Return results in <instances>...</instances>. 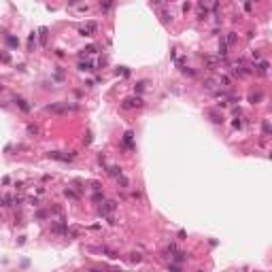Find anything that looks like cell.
Here are the masks:
<instances>
[{"instance_id": "30bf717a", "label": "cell", "mask_w": 272, "mask_h": 272, "mask_svg": "<svg viewBox=\"0 0 272 272\" xmlns=\"http://www.w3.org/2000/svg\"><path fill=\"white\" fill-rule=\"evenodd\" d=\"M109 174L115 176V179H119V176H121V168H119V166H111V168H109Z\"/></svg>"}, {"instance_id": "6da1fadb", "label": "cell", "mask_w": 272, "mask_h": 272, "mask_svg": "<svg viewBox=\"0 0 272 272\" xmlns=\"http://www.w3.org/2000/svg\"><path fill=\"white\" fill-rule=\"evenodd\" d=\"M115 208H117V202H115V200H107V202L98 208V215H100V217H109V215L115 213Z\"/></svg>"}, {"instance_id": "4316f807", "label": "cell", "mask_w": 272, "mask_h": 272, "mask_svg": "<svg viewBox=\"0 0 272 272\" xmlns=\"http://www.w3.org/2000/svg\"><path fill=\"white\" fill-rule=\"evenodd\" d=\"M211 117H213V121H215V123H221V121H223V119H221V117H219V115H215V113H213V115H211Z\"/></svg>"}, {"instance_id": "f1b7e54d", "label": "cell", "mask_w": 272, "mask_h": 272, "mask_svg": "<svg viewBox=\"0 0 272 272\" xmlns=\"http://www.w3.org/2000/svg\"><path fill=\"white\" fill-rule=\"evenodd\" d=\"M100 200H102V194L96 192V194H94V202H100Z\"/></svg>"}, {"instance_id": "4dcf8cb0", "label": "cell", "mask_w": 272, "mask_h": 272, "mask_svg": "<svg viewBox=\"0 0 272 272\" xmlns=\"http://www.w3.org/2000/svg\"><path fill=\"white\" fill-rule=\"evenodd\" d=\"M100 7H102L104 11H111V7H113V5H111V2H107V5H100Z\"/></svg>"}, {"instance_id": "d4e9b609", "label": "cell", "mask_w": 272, "mask_h": 272, "mask_svg": "<svg viewBox=\"0 0 272 272\" xmlns=\"http://www.w3.org/2000/svg\"><path fill=\"white\" fill-rule=\"evenodd\" d=\"M28 132H30V134H34V136H36V134H38V128H36V126H28Z\"/></svg>"}, {"instance_id": "44dd1931", "label": "cell", "mask_w": 272, "mask_h": 272, "mask_svg": "<svg viewBox=\"0 0 272 272\" xmlns=\"http://www.w3.org/2000/svg\"><path fill=\"white\" fill-rule=\"evenodd\" d=\"M34 43H36V34H30V38H28V49H32Z\"/></svg>"}, {"instance_id": "f546056e", "label": "cell", "mask_w": 272, "mask_h": 272, "mask_svg": "<svg viewBox=\"0 0 272 272\" xmlns=\"http://www.w3.org/2000/svg\"><path fill=\"white\" fill-rule=\"evenodd\" d=\"M259 98H261V96H259V94H253V96H251V102H253V104H255V102H257V100H259Z\"/></svg>"}, {"instance_id": "7c38bea8", "label": "cell", "mask_w": 272, "mask_h": 272, "mask_svg": "<svg viewBox=\"0 0 272 272\" xmlns=\"http://www.w3.org/2000/svg\"><path fill=\"white\" fill-rule=\"evenodd\" d=\"M172 259H174V261H179V264H181V261H185V253H183V251H174V253H172Z\"/></svg>"}, {"instance_id": "ac0fdd59", "label": "cell", "mask_w": 272, "mask_h": 272, "mask_svg": "<svg viewBox=\"0 0 272 272\" xmlns=\"http://www.w3.org/2000/svg\"><path fill=\"white\" fill-rule=\"evenodd\" d=\"M41 43H47V28H41Z\"/></svg>"}, {"instance_id": "7402d4cb", "label": "cell", "mask_w": 272, "mask_h": 272, "mask_svg": "<svg viewBox=\"0 0 272 272\" xmlns=\"http://www.w3.org/2000/svg\"><path fill=\"white\" fill-rule=\"evenodd\" d=\"M130 259H132L134 264H138V261H143V255H140V253H132V257H130Z\"/></svg>"}, {"instance_id": "8992f818", "label": "cell", "mask_w": 272, "mask_h": 272, "mask_svg": "<svg viewBox=\"0 0 272 272\" xmlns=\"http://www.w3.org/2000/svg\"><path fill=\"white\" fill-rule=\"evenodd\" d=\"M53 232H57V234H66V232H68V228H66V223L60 219L57 223H53Z\"/></svg>"}, {"instance_id": "ffe728a7", "label": "cell", "mask_w": 272, "mask_h": 272, "mask_svg": "<svg viewBox=\"0 0 272 272\" xmlns=\"http://www.w3.org/2000/svg\"><path fill=\"white\" fill-rule=\"evenodd\" d=\"M7 43H9L11 47H17V45H19V41H17L15 36H9V38H7Z\"/></svg>"}, {"instance_id": "484cf974", "label": "cell", "mask_w": 272, "mask_h": 272, "mask_svg": "<svg viewBox=\"0 0 272 272\" xmlns=\"http://www.w3.org/2000/svg\"><path fill=\"white\" fill-rule=\"evenodd\" d=\"M119 183H121V185H123V187H128V179H126V176H123V174H121V176H119Z\"/></svg>"}, {"instance_id": "e0dca14e", "label": "cell", "mask_w": 272, "mask_h": 272, "mask_svg": "<svg viewBox=\"0 0 272 272\" xmlns=\"http://www.w3.org/2000/svg\"><path fill=\"white\" fill-rule=\"evenodd\" d=\"M206 66H208V70H215V66H217V60H215V57H206Z\"/></svg>"}, {"instance_id": "3957f363", "label": "cell", "mask_w": 272, "mask_h": 272, "mask_svg": "<svg viewBox=\"0 0 272 272\" xmlns=\"http://www.w3.org/2000/svg\"><path fill=\"white\" fill-rule=\"evenodd\" d=\"M96 30H98L96 21H87V24L79 30V34H81V36H94V34H96Z\"/></svg>"}, {"instance_id": "ba28073f", "label": "cell", "mask_w": 272, "mask_h": 272, "mask_svg": "<svg viewBox=\"0 0 272 272\" xmlns=\"http://www.w3.org/2000/svg\"><path fill=\"white\" fill-rule=\"evenodd\" d=\"M132 138H134V134H132V132L128 130V132L123 134V143L128 145V149H134V143H132Z\"/></svg>"}, {"instance_id": "7a4b0ae2", "label": "cell", "mask_w": 272, "mask_h": 272, "mask_svg": "<svg viewBox=\"0 0 272 272\" xmlns=\"http://www.w3.org/2000/svg\"><path fill=\"white\" fill-rule=\"evenodd\" d=\"M121 107H123L126 111H130V109H140V107H143V98H138V96H132V98H126Z\"/></svg>"}, {"instance_id": "8fae6325", "label": "cell", "mask_w": 272, "mask_h": 272, "mask_svg": "<svg viewBox=\"0 0 272 272\" xmlns=\"http://www.w3.org/2000/svg\"><path fill=\"white\" fill-rule=\"evenodd\" d=\"M102 253H104L109 259H117V257H119V255H117V251H113V249H107V247L102 249Z\"/></svg>"}, {"instance_id": "603a6c76", "label": "cell", "mask_w": 272, "mask_h": 272, "mask_svg": "<svg viewBox=\"0 0 272 272\" xmlns=\"http://www.w3.org/2000/svg\"><path fill=\"white\" fill-rule=\"evenodd\" d=\"M96 51H98V47H96V45H89L87 49H83V53H96Z\"/></svg>"}, {"instance_id": "cb8c5ba5", "label": "cell", "mask_w": 272, "mask_h": 272, "mask_svg": "<svg viewBox=\"0 0 272 272\" xmlns=\"http://www.w3.org/2000/svg\"><path fill=\"white\" fill-rule=\"evenodd\" d=\"M64 194H66V196H68V198H72V200H77V198H79V196H77V194H74V192H72V189H66V192H64Z\"/></svg>"}, {"instance_id": "4fadbf2b", "label": "cell", "mask_w": 272, "mask_h": 272, "mask_svg": "<svg viewBox=\"0 0 272 272\" xmlns=\"http://www.w3.org/2000/svg\"><path fill=\"white\" fill-rule=\"evenodd\" d=\"M228 55V45H225V41H221V45H219V57L223 60Z\"/></svg>"}, {"instance_id": "d6986e66", "label": "cell", "mask_w": 272, "mask_h": 272, "mask_svg": "<svg viewBox=\"0 0 272 272\" xmlns=\"http://www.w3.org/2000/svg\"><path fill=\"white\" fill-rule=\"evenodd\" d=\"M236 43V34L234 32H230V36H228V41H225V45H234Z\"/></svg>"}, {"instance_id": "5bb4252c", "label": "cell", "mask_w": 272, "mask_h": 272, "mask_svg": "<svg viewBox=\"0 0 272 272\" xmlns=\"http://www.w3.org/2000/svg\"><path fill=\"white\" fill-rule=\"evenodd\" d=\"M15 102H17V104H19V109H21V111H30V104H28V102H26V100H24V98H17V100H15Z\"/></svg>"}, {"instance_id": "52a82bcc", "label": "cell", "mask_w": 272, "mask_h": 272, "mask_svg": "<svg viewBox=\"0 0 272 272\" xmlns=\"http://www.w3.org/2000/svg\"><path fill=\"white\" fill-rule=\"evenodd\" d=\"M206 17H208V9L200 2V5H198V19H206Z\"/></svg>"}, {"instance_id": "83f0119b", "label": "cell", "mask_w": 272, "mask_h": 272, "mask_svg": "<svg viewBox=\"0 0 272 272\" xmlns=\"http://www.w3.org/2000/svg\"><path fill=\"white\" fill-rule=\"evenodd\" d=\"M264 134H270V123L264 121Z\"/></svg>"}, {"instance_id": "2e32d148", "label": "cell", "mask_w": 272, "mask_h": 272, "mask_svg": "<svg viewBox=\"0 0 272 272\" xmlns=\"http://www.w3.org/2000/svg\"><path fill=\"white\" fill-rule=\"evenodd\" d=\"M92 68H94L92 62H81V64H79V70H92Z\"/></svg>"}, {"instance_id": "5b68a950", "label": "cell", "mask_w": 272, "mask_h": 272, "mask_svg": "<svg viewBox=\"0 0 272 272\" xmlns=\"http://www.w3.org/2000/svg\"><path fill=\"white\" fill-rule=\"evenodd\" d=\"M51 159H60V162H70V159H74V153H68V155H64V153H60V151H49L47 153Z\"/></svg>"}, {"instance_id": "277c9868", "label": "cell", "mask_w": 272, "mask_h": 272, "mask_svg": "<svg viewBox=\"0 0 272 272\" xmlns=\"http://www.w3.org/2000/svg\"><path fill=\"white\" fill-rule=\"evenodd\" d=\"M68 109H72V107H68L66 102H55V104H49V107H47L49 113H66Z\"/></svg>"}, {"instance_id": "9a60e30c", "label": "cell", "mask_w": 272, "mask_h": 272, "mask_svg": "<svg viewBox=\"0 0 272 272\" xmlns=\"http://www.w3.org/2000/svg\"><path fill=\"white\" fill-rule=\"evenodd\" d=\"M215 85H217V81H215V79H206V81H204V87H206V89H211V92L215 89Z\"/></svg>"}, {"instance_id": "9c48e42d", "label": "cell", "mask_w": 272, "mask_h": 272, "mask_svg": "<svg viewBox=\"0 0 272 272\" xmlns=\"http://www.w3.org/2000/svg\"><path fill=\"white\" fill-rule=\"evenodd\" d=\"M255 70H257L259 74H266V72H268V62H259V64L255 66Z\"/></svg>"}]
</instances>
